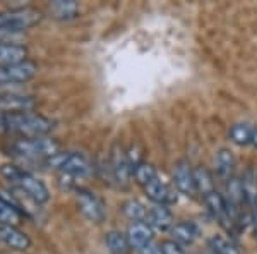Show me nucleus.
Instances as JSON below:
<instances>
[{"instance_id": "f257e3e1", "label": "nucleus", "mask_w": 257, "mask_h": 254, "mask_svg": "<svg viewBox=\"0 0 257 254\" xmlns=\"http://www.w3.org/2000/svg\"><path fill=\"white\" fill-rule=\"evenodd\" d=\"M53 129V122L35 112L23 114H6L0 112V132L2 134H19L21 137L47 136Z\"/></svg>"}, {"instance_id": "f03ea898", "label": "nucleus", "mask_w": 257, "mask_h": 254, "mask_svg": "<svg viewBox=\"0 0 257 254\" xmlns=\"http://www.w3.org/2000/svg\"><path fill=\"white\" fill-rule=\"evenodd\" d=\"M0 176L6 179L7 182H11V186H14L18 191L33 199L36 205H45V203L50 201L48 187L38 177H35L33 174L26 172V170L19 168V166L12 163H6L0 166Z\"/></svg>"}, {"instance_id": "7ed1b4c3", "label": "nucleus", "mask_w": 257, "mask_h": 254, "mask_svg": "<svg viewBox=\"0 0 257 254\" xmlns=\"http://www.w3.org/2000/svg\"><path fill=\"white\" fill-rule=\"evenodd\" d=\"M11 151L21 158L30 160H48L60 153V144L48 136L36 137H19L11 144Z\"/></svg>"}, {"instance_id": "20e7f679", "label": "nucleus", "mask_w": 257, "mask_h": 254, "mask_svg": "<svg viewBox=\"0 0 257 254\" xmlns=\"http://www.w3.org/2000/svg\"><path fill=\"white\" fill-rule=\"evenodd\" d=\"M45 165L50 170H57L59 174L64 176H70L74 179H82L86 176H89L91 172V163L82 153H57L55 156L45 160Z\"/></svg>"}, {"instance_id": "39448f33", "label": "nucleus", "mask_w": 257, "mask_h": 254, "mask_svg": "<svg viewBox=\"0 0 257 254\" xmlns=\"http://www.w3.org/2000/svg\"><path fill=\"white\" fill-rule=\"evenodd\" d=\"M41 21V14L30 7H16L0 12V33L21 35L23 31L36 26Z\"/></svg>"}, {"instance_id": "423d86ee", "label": "nucleus", "mask_w": 257, "mask_h": 254, "mask_svg": "<svg viewBox=\"0 0 257 254\" xmlns=\"http://www.w3.org/2000/svg\"><path fill=\"white\" fill-rule=\"evenodd\" d=\"M77 206L86 220L93 223H101L106 218L105 205L101 203V199L98 198L93 191L88 189H79L77 191Z\"/></svg>"}, {"instance_id": "0eeeda50", "label": "nucleus", "mask_w": 257, "mask_h": 254, "mask_svg": "<svg viewBox=\"0 0 257 254\" xmlns=\"http://www.w3.org/2000/svg\"><path fill=\"white\" fill-rule=\"evenodd\" d=\"M38 72V65L31 60H24L19 64H12L7 67H0V82L7 84H24L33 79Z\"/></svg>"}, {"instance_id": "6e6552de", "label": "nucleus", "mask_w": 257, "mask_h": 254, "mask_svg": "<svg viewBox=\"0 0 257 254\" xmlns=\"http://www.w3.org/2000/svg\"><path fill=\"white\" fill-rule=\"evenodd\" d=\"M35 107H36V102L30 95H24V93L0 95V112H6V114L33 112Z\"/></svg>"}, {"instance_id": "1a4fd4ad", "label": "nucleus", "mask_w": 257, "mask_h": 254, "mask_svg": "<svg viewBox=\"0 0 257 254\" xmlns=\"http://www.w3.org/2000/svg\"><path fill=\"white\" fill-rule=\"evenodd\" d=\"M144 193L148 194V198L151 199L155 205L168 206V205H175L177 203L175 189H172L168 184H165L160 177H156L155 181L149 182V184L144 187Z\"/></svg>"}, {"instance_id": "9d476101", "label": "nucleus", "mask_w": 257, "mask_h": 254, "mask_svg": "<svg viewBox=\"0 0 257 254\" xmlns=\"http://www.w3.org/2000/svg\"><path fill=\"white\" fill-rule=\"evenodd\" d=\"M173 184H175L177 191L185 196H194L196 191V181H194V170L190 168L187 161H178L173 168Z\"/></svg>"}, {"instance_id": "9b49d317", "label": "nucleus", "mask_w": 257, "mask_h": 254, "mask_svg": "<svg viewBox=\"0 0 257 254\" xmlns=\"http://www.w3.org/2000/svg\"><path fill=\"white\" fill-rule=\"evenodd\" d=\"M0 240L7 245V247L14 249V251H28L31 245V239L26 232L19 230L14 225H4L0 223Z\"/></svg>"}, {"instance_id": "f8f14e48", "label": "nucleus", "mask_w": 257, "mask_h": 254, "mask_svg": "<svg viewBox=\"0 0 257 254\" xmlns=\"http://www.w3.org/2000/svg\"><path fill=\"white\" fill-rule=\"evenodd\" d=\"M202 199H204L206 206H208V210L213 213L214 218H216L218 222L223 225V227L230 230V228L233 227V220H231L230 215H228V208H226L225 198H223V196L219 194L216 189H214V191H211L209 194H206Z\"/></svg>"}, {"instance_id": "ddd939ff", "label": "nucleus", "mask_w": 257, "mask_h": 254, "mask_svg": "<svg viewBox=\"0 0 257 254\" xmlns=\"http://www.w3.org/2000/svg\"><path fill=\"white\" fill-rule=\"evenodd\" d=\"M125 235H127V240H128V244H131V247L136 249V251H139L144 245L153 242V228L144 222L131 223Z\"/></svg>"}, {"instance_id": "4468645a", "label": "nucleus", "mask_w": 257, "mask_h": 254, "mask_svg": "<svg viewBox=\"0 0 257 254\" xmlns=\"http://www.w3.org/2000/svg\"><path fill=\"white\" fill-rule=\"evenodd\" d=\"M144 223H148L149 227L156 228V230H167V228L173 227V215L168 210V206L155 205L148 208V215Z\"/></svg>"}, {"instance_id": "2eb2a0df", "label": "nucleus", "mask_w": 257, "mask_h": 254, "mask_svg": "<svg viewBox=\"0 0 257 254\" xmlns=\"http://www.w3.org/2000/svg\"><path fill=\"white\" fill-rule=\"evenodd\" d=\"M111 176L122 186H127L132 177V170L128 166L127 155L120 148H115L113 155H111Z\"/></svg>"}, {"instance_id": "dca6fc26", "label": "nucleus", "mask_w": 257, "mask_h": 254, "mask_svg": "<svg viewBox=\"0 0 257 254\" xmlns=\"http://www.w3.org/2000/svg\"><path fill=\"white\" fill-rule=\"evenodd\" d=\"M26 57H28V50L23 45L0 43V67H7V65L24 62L28 60Z\"/></svg>"}, {"instance_id": "f3484780", "label": "nucleus", "mask_w": 257, "mask_h": 254, "mask_svg": "<svg viewBox=\"0 0 257 254\" xmlns=\"http://www.w3.org/2000/svg\"><path fill=\"white\" fill-rule=\"evenodd\" d=\"M172 240L180 245H190L199 237V228L192 222H178L172 227Z\"/></svg>"}, {"instance_id": "a211bd4d", "label": "nucleus", "mask_w": 257, "mask_h": 254, "mask_svg": "<svg viewBox=\"0 0 257 254\" xmlns=\"http://www.w3.org/2000/svg\"><path fill=\"white\" fill-rule=\"evenodd\" d=\"M79 4L76 0H55V2L50 4V12L53 14L55 19L60 21H69L79 16Z\"/></svg>"}, {"instance_id": "6ab92c4d", "label": "nucleus", "mask_w": 257, "mask_h": 254, "mask_svg": "<svg viewBox=\"0 0 257 254\" xmlns=\"http://www.w3.org/2000/svg\"><path fill=\"white\" fill-rule=\"evenodd\" d=\"M214 166H216V174L218 177L228 179L233 177V170H235V158H233V153L226 148H221L219 151L216 153L214 156Z\"/></svg>"}, {"instance_id": "aec40b11", "label": "nucleus", "mask_w": 257, "mask_h": 254, "mask_svg": "<svg viewBox=\"0 0 257 254\" xmlns=\"http://www.w3.org/2000/svg\"><path fill=\"white\" fill-rule=\"evenodd\" d=\"M105 244L110 254H128L131 252V244L127 240V235L118 230H111L105 237Z\"/></svg>"}, {"instance_id": "412c9836", "label": "nucleus", "mask_w": 257, "mask_h": 254, "mask_svg": "<svg viewBox=\"0 0 257 254\" xmlns=\"http://www.w3.org/2000/svg\"><path fill=\"white\" fill-rule=\"evenodd\" d=\"M243 196H245V205L250 208L257 206V174L252 168H248L242 177Z\"/></svg>"}, {"instance_id": "4be33fe9", "label": "nucleus", "mask_w": 257, "mask_h": 254, "mask_svg": "<svg viewBox=\"0 0 257 254\" xmlns=\"http://www.w3.org/2000/svg\"><path fill=\"white\" fill-rule=\"evenodd\" d=\"M252 129H254V126H250V124L237 122L230 127L228 134H230V139L233 141L235 144H238V146H247V144L252 143Z\"/></svg>"}, {"instance_id": "5701e85b", "label": "nucleus", "mask_w": 257, "mask_h": 254, "mask_svg": "<svg viewBox=\"0 0 257 254\" xmlns=\"http://www.w3.org/2000/svg\"><path fill=\"white\" fill-rule=\"evenodd\" d=\"M209 249L214 254H242L240 247L231 239L223 235L209 237Z\"/></svg>"}, {"instance_id": "b1692460", "label": "nucleus", "mask_w": 257, "mask_h": 254, "mask_svg": "<svg viewBox=\"0 0 257 254\" xmlns=\"http://www.w3.org/2000/svg\"><path fill=\"white\" fill-rule=\"evenodd\" d=\"M194 181H196V191L201 193L202 198H204L206 194H209L211 191L216 189V187H214V182H213V177H211L208 168H204V166L194 168Z\"/></svg>"}, {"instance_id": "393cba45", "label": "nucleus", "mask_w": 257, "mask_h": 254, "mask_svg": "<svg viewBox=\"0 0 257 254\" xmlns=\"http://www.w3.org/2000/svg\"><path fill=\"white\" fill-rule=\"evenodd\" d=\"M122 211L128 220H132V223L144 222V220H146V215H148V208L141 201H138V199H128V201L123 203Z\"/></svg>"}, {"instance_id": "a878e982", "label": "nucleus", "mask_w": 257, "mask_h": 254, "mask_svg": "<svg viewBox=\"0 0 257 254\" xmlns=\"http://www.w3.org/2000/svg\"><path fill=\"white\" fill-rule=\"evenodd\" d=\"M21 220H23V213H21L19 210H16L14 206L7 205V203H4L2 199H0V223L18 227L21 223Z\"/></svg>"}, {"instance_id": "bb28decb", "label": "nucleus", "mask_w": 257, "mask_h": 254, "mask_svg": "<svg viewBox=\"0 0 257 254\" xmlns=\"http://www.w3.org/2000/svg\"><path fill=\"white\" fill-rule=\"evenodd\" d=\"M132 176L136 177V182L138 184H141L143 187H146L149 182L151 181H155L156 177H158V172H156V168L153 165H149V163H141L138 168L134 170V174Z\"/></svg>"}, {"instance_id": "cd10ccee", "label": "nucleus", "mask_w": 257, "mask_h": 254, "mask_svg": "<svg viewBox=\"0 0 257 254\" xmlns=\"http://www.w3.org/2000/svg\"><path fill=\"white\" fill-rule=\"evenodd\" d=\"M161 249H163V254H185L182 245L177 244L175 240H165L161 244Z\"/></svg>"}, {"instance_id": "c85d7f7f", "label": "nucleus", "mask_w": 257, "mask_h": 254, "mask_svg": "<svg viewBox=\"0 0 257 254\" xmlns=\"http://www.w3.org/2000/svg\"><path fill=\"white\" fill-rule=\"evenodd\" d=\"M139 254H163V249H161V245L158 244L149 242L148 245H144L143 249H139Z\"/></svg>"}, {"instance_id": "c756f323", "label": "nucleus", "mask_w": 257, "mask_h": 254, "mask_svg": "<svg viewBox=\"0 0 257 254\" xmlns=\"http://www.w3.org/2000/svg\"><path fill=\"white\" fill-rule=\"evenodd\" d=\"M254 146L257 148V126H254V129H252V143Z\"/></svg>"}, {"instance_id": "7c9ffc66", "label": "nucleus", "mask_w": 257, "mask_h": 254, "mask_svg": "<svg viewBox=\"0 0 257 254\" xmlns=\"http://www.w3.org/2000/svg\"><path fill=\"white\" fill-rule=\"evenodd\" d=\"M252 225H254V230H255V235H257V211L252 216Z\"/></svg>"}]
</instances>
